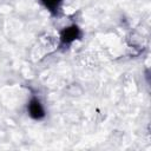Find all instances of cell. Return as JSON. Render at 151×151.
Masks as SVG:
<instances>
[{"mask_svg": "<svg viewBox=\"0 0 151 151\" xmlns=\"http://www.w3.org/2000/svg\"><path fill=\"white\" fill-rule=\"evenodd\" d=\"M26 113L32 120H35V122H41L47 116L45 103L35 91L29 92V97L26 103Z\"/></svg>", "mask_w": 151, "mask_h": 151, "instance_id": "obj_2", "label": "cell"}, {"mask_svg": "<svg viewBox=\"0 0 151 151\" xmlns=\"http://www.w3.org/2000/svg\"><path fill=\"white\" fill-rule=\"evenodd\" d=\"M83 29L77 22H71L61 27L58 32V50L66 51L74 42L79 41L83 38Z\"/></svg>", "mask_w": 151, "mask_h": 151, "instance_id": "obj_1", "label": "cell"}, {"mask_svg": "<svg viewBox=\"0 0 151 151\" xmlns=\"http://www.w3.org/2000/svg\"><path fill=\"white\" fill-rule=\"evenodd\" d=\"M38 2L51 17L59 18L63 13L65 0H38Z\"/></svg>", "mask_w": 151, "mask_h": 151, "instance_id": "obj_3", "label": "cell"}]
</instances>
